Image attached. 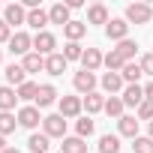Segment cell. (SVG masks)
Here are the masks:
<instances>
[{
  "label": "cell",
  "mask_w": 153,
  "mask_h": 153,
  "mask_svg": "<svg viewBox=\"0 0 153 153\" xmlns=\"http://www.w3.org/2000/svg\"><path fill=\"white\" fill-rule=\"evenodd\" d=\"M153 18V6L150 3H129L126 6V21L129 24H147Z\"/></svg>",
  "instance_id": "obj_1"
},
{
  "label": "cell",
  "mask_w": 153,
  "mask_h": 153,
  "mask_svg": "<svg viewBox=\"0 0 153 153\" xmlns=\"http://www.w3.org/2000/svg\"><path fill=\"white\" fill-rule=\"evenodd\" d=\"M42 132L48 138H66V117L63 114H48L42 120Z\"/></svg>",
  "instance_id": "obj_2"
},
{
  "label": "cell",
  "mask_w": 153,
  "mask_h": 153,
  "mask_svg": "<svg viewBox=\"0 0 153 153\" xmlns=\"http://www.w3.org/2000/svg\"><path fill=\"white\" fill-rule=\"evenodd\" d=\"M54 48H57V39H54V33L42 30V33H36V36H33V51H36V54H42V57H51V54H54Z\"/></svg>",
  "instance_id": "obj_3"
},
{
  "label": "cell",
  "mask_w": 153,
  "mask_h": 153,
  "mask_svg": "<svg viewBox=\"0 0 153 153\" xmlns=\"http://www.w3.org/2000/svg\"><path fill=\"white\" fill-rule=\"evenodd\" d=\"M105 36L114 39V42L129 39V21H126V18H111V21L105 24Z\"/></svg>",
  "instance_id": "obj_4"
},
{
  "label": "cell",
  "mask_w": 153,
  "mask_h": 153,
  "mask_svg": "<svg viewBox=\"0 0 153 153\" xmlns=\"http://www.w3.org/2000/svg\"><path fill=\"white\" fill-rule=\"evenodd\" d=\"M30 48H33V36H27L24 30L12 33V39H9V51H12V54H18V57H27V54H30Z\"/></svg>",
  "instance_id": "obj_5"
},
{
  "label": "cell",
  "mask_w": 153,
  "mask_h": 153,
  "mask_svg": "<svg viewBox=\"0 0 153 153\" xmlns=\"http://www.w3.org/2000/svg\"><path fill=\"white\" fill-rule=\"evenodd\" d=\"M15 117H18V126H24V129H36V126L45 120V117H39V108H36V105H24Z\"/></svg>",
  "instance_id": "obj_6"
},
{
  "label": "cell",
  "mask_w": 153,
  "mask_h": 153,
  "mask_svg": "<svg viewBox=\"0 0 153 153\" xmlns=\"http://www.w3.org/2000/svg\"><path fill=\"white\" fill-rule=\"evenodd\" d=\"M72 84H75V90L78 93H93L96 90V75L93 72H87V69H81V72H75V78H72Z\"/></svg>",
  "instance_id": "obj_7"
},
{
  "label": "cell",
  "mask_w": 153,
  "mask_h": 153,
  "mask_svg": "<svg viewBox=\"0 0 153 153\" xmlns=\"http://www.w3.org/2000/svg\"><path fill=\"white\" fill-rule=\"evenodd\" d=\"M3 21H6L9 27H18V24H27V9H24L21 3H9V6L3 9Z\"/></svg>",
  "instance_id": "obj_8"
},
{
  "label": "cell",
  "mask_w": 153,
  "mask_h": 153,
  "mask_svg": "<svg viewBox=\"0 0 153 153\" xmlns=\"http://www.w3.org/2000/svg\"><path fill=\"white\" fill-rule=\"evenodd\" d=\"M120 99H123V105H129V108H138V105L144 102V87H141V84H126Z\"/></svg>",
  "instance_id": "obj_9"
},
{
  "label": "cell",
  "mask_w": 153,
  "mask_h": 153,
  "mask_svg": "<svg viewBox=\"0 0 153 153\" xmlns=\"http://www.w3.org/2000/svg\"><path fill=\"white\" fill-rule=\"evenodd\" d=\"M81 108H84V99H78V96H63V99H60V114H63L66 120H69V117H78Z\"/></svg>",
  "instance_id": "obj_10"
},
{
  "label": "cell",
  "mask_w": 153,
  "mask_h": 153,
  "mask_svg": "<svg viewBox=\"0 0 153 153\" xmlns=\"http://www.w3.org/2000/svg\"><path fill=\"white\" fill-rule=\"evenodd\" d=\"M54 99H57V87L54 84H39V93H36V108H48V105H54Z\"/></svg>",
  "instance_id": "obj_11"
},
{
  "label": "cell",
  "mask_w": 153,
  "mask_h": 153,
  "mask_svg": "<svg viewBox=\"0 0 153 153\" xmlns=\"http://www.w3.org/2000/svg\"><path fill=\"white\" fill-rule=\"evenodd\" d=\"M117 129H120V135L123 138H138V117H132V114H123L120 120H117Z\"/></svg>",
  "instance_id": "obj_12"
},
{
  "label": "cell",
  "mask_w": 153,
  "mask_h": 153,
  "mask_svg": "<svg viewBox=\"0 0 153 153\" xmlns=\"http://www.w3.org/2000/svg\"><path fill=\"white\" fill-rule=\"evenodd\" d=\"M123 84H126V81H123L120 72H105V75H102V90L111 93V96H117V90H123Z\"/></svg>",
  "instance_id": "obj_13"
},
{
  "label": "cell",
  "mask_w": 153,
  "mask_h": 153,
  "mask_svg": "<svg viewBox=\"0 0 153 153\" xmlns=\"http://www.w3.org/2000/svg\"><path fill=\"white\" fill-rule=\"evenodd\" d=\"M69 12H72V9H69L66 3H54V6L48 9V18H51V24H60V27H66V24L72 21V18H69Z\"/></svg>",
  "instance_id": "obj_14"
},
{
  "label": "cell",
  "mask_w": 153,
  "mask_h": 153,
  "mask_svg": "<svg viewBox=\"0 0 153 153\" xmlns=\"http://www.w3.org/2000/svg\"><path fill=\"white\" fill-rule=\"evenodd\" d=\"M66 66H69V60H66L63 54H57V51H54L51 57H45V72H48V75H63Z\"/></svg>",
  "instance_id": "obj_15"
},
{
  "label": "cell",
  "mask_w": 153,
  "mask_h": 153,
  "mask_svg": "<svg viewBox=\"0 0 153 153\" xmlns=\"http://www.w3.org/2000/svg\"><path fill=\"white\" fill-rule=\"evenodd\" d=\"M84 111H87V117H90V114L105 111V96H102V93H96V90H93V93H87V96H84Z\"/></svg>",
  "instance_id": "obj_16"
},
{
  "label": "cell",
  "mask_w": 153,
  "mask_h": 153,
  "mask_svg": "<svg viewBox=\"0 0 153 153\" xmlns=\"http://www.w3.org/2000/svg\"><path fill=\"white\" fill-rule=\"evenodd\" d=\"M102 60H105V57L99 54V48H87V51H84V57H81V66H84L87 72H96V69L102 66Z\"/></svg>",
  "instance_id": "obj_17"
},
{
  "label": "cell",
  "mask_w": 153,
  "mask_h": 153,
  "mask_svg": "<svg viewBox=\"0 0 153 153\" xmlns=\"http://www.w3.org/2000/svg\"><path fill=\"white\" fill-rule=\"evenodd\" d=\"M27 147H30V153H48V150H51V138H48L45 132H42V135L33 132L30 141H27Z\"/></svg>",
  "instance_id": "obj_18"
},
{
  "label": "cell",
  "mask_w": 153,
  "mask_h": 153,
  "mask_svg": "<svg viewBox=\"0 0 153 153\" xmlns=\"http://www.w3.org/2000/svg\"><path fill=\"white\" fill-rule=\"evenodd\" d=\"M6 81L15 84V87H21V84L27 81V72H24L21 63H9V66H6Z\"/></svg>",
  "instance_id": "obj_19"
},
{
  "label": "cell",
  "mask_w": 153,
  "mask_h": 153,
  "mask_svg": "<svg viewBox=\"0 0 153 153\" xmlns=\"http://www.w3.org/2000/svg\"><path fill=\"white\" fill-rule=\"evenodd\" d=\"M111 18H108V9L102 6V3H93L90 9H87V24H108Z\"/></svg>",
  "instance_id": "obj_20"
},
{
  "label": "cell",
  "mask_w": 153,
  "mask_h": 153,
  "mask_svg": "<svg viewBox=\"0 0 153 153\" xmlns=\"http://www.w3.org/2000/svg\"><path fill=\"white\" fill-rule=\"evenodd\" d=\"M27 24H30L33 30H39V33H42V27H45V24H51V18H48V12H45V9H30V12H27Z\"/></svg>",
  "instance_id": "obj_21"
},
{
  "label": "cell",
  "mask_w": 153,
  "mask_h": 153,
  "mask_svg": "<svg viewBox=\"0 0 153 153\" xmlns=\"http://www.w3.org/2000/svg\"><path fill=\"white\" fill-rule=\"evenodd\" d=\"M63 33H66L69 42H78V39L87 33V21H69V24L63 27Z\"/></svg>",
  "instance_id": "obj_22"
},
{
  "label": "cell",
  "mask_w": 153,
  "mask_h": 153,
  "mask_svg": "<svg viewBox=\"0 0 153 153\" xmlns=\"http://www.w3.org/2000/svg\"><path fill=\"white\" fill-rule=\"evenodd\" d=\"M60 153H87V144H84V138L72 135V138H63V144H60Z\"/></svg>",
  "instance_id": "obj_23"
},
{
  "label": "cell",
  "mask_w": 153,
  "mask_h": 153,
  "mask_svg": "<svg viewBox=\"0 0 153 153\" xmlns=\"http://www.w3.org/2000/svg\"><path fill=\"white\" fill-rule=\"evenodd\" d=\"M21 66H24V72H42V69H45V57L36 54V51H30V54L21 60Z\"/></svg>",
  "instance_id": "obj_24"
},
{
  "label": "cell",
  "mask_w": 153,
  "mask_h": 153,
  "mask_svg": "<svg viewBox=\"0 0 153 153\" xmlns=\"http://www.w3.org/2000/svg\"><path fill=\"white\" fill-rule=\"evenodd\" d=\"M120 75H123L126 84H138V78L144 75V69H141V63H126V66L120 69Z\"/></svg>",
  "instance_id": "obj_25"
},
{
  "label": "cell",
  "mask_w": 153,
  "mask_h": 153,
  "mask_svg": "<svg viewBox=\"0 0 153 153\" xmlns=\"http://www.w3.org/2000/svg\"><path fill=\"white\" fill-rule=\"evenodd\" d=\"M123 108H126V105H123L120 96H108V99H105V114H108V117L120 120V117H123Z\"/></svg>",
  "instance_id": "obj_26"
},
{
  "label": "cell",
  "mask_w": 153,
  "mask_h": 153,
  "mask_svg": "<svg viewBox=\"0 0 153 153\" xmlns=\"http://www.w3.org/2000/svg\"><path fill=\"white\" fill-rule=\"evenodd\" d=\"M15 126H18V117L12 114V111H0V135H9V132H15Z\"/></svg>",
  "instance_id": "obj_27"
},
{
  "label": "cell",
  "mask_w": 153,
  "mask_h": 153,
  "mask_svg": "<svg viewBox=\"0 0 153 153\" xmlns=\"http://www.w3.org/2000/svg\"><path fill=\"white\" fill-rule=\"evenodd\" d=\"M18 102V93L12 87H0V111H12Z\"/></svg>",
  "instance_id": "obj_28"
},
{
  "label": "cell",
  "mask_w": 153,
  "mask_h": 153,
  "mask_svg": "<svg viewBox=\"0 0 153 153\" xmlns=\"http://www.w3.org/2000/svg\"><path fill=\"white\" fill-rule=\"evenodd\" d=\"M114 51H117V54H120L126 63H132V57L138 54V45H135L132 39H123V42H117V48H114Z\"/></svg>",
  "instance_id": "obj_29"
},
{
  "label": "cell",
  "mask_w": 153,
  "mask_h": 153,
  "mask_svg": "<svg viewBox=\"0 0 153 153\" xmlns=\"http://www.w3.org/2000/svg\"><path fill=\"white\" fill-rule=\"evenodd\" d=\"M15 93H18V99H24V102H36L39 84H36V81H24V84H21V87H18Z\"/></svg>",
  "instance_id": "obj_30"
},
{
  "label": "cell",
  "mask_w": 153,
  "mask_h": 153,
  "mask_svg": "<svg viewBox=\"0 0 153 153\" xmlns=\"http://www.w3.org/2000/svg\"><path fill=\"white\" fill-rule=\"evenodd\" d=\"M99 153H120V135H102L99 138Z\"/></svg>",
  "instance_id": "obj_31"
},
{
  "label": "cell",
  "mask_w": 153,
  "mask_h": 153,
  "mask_svg": "<svg viewBox=\"0 0 153 153\" xmlns=\"http://www.w3.org/2000/svg\"><path fill=\"white\" fill-rule=\"evenodd\" d=\"M93 129H96V123H93L90 117L75 120V135H78V138H90V135H93Z\"/></svg>",
  "instance_id": "obj_32"
},
{
  "label": "cell",
  "mask_w": 153,
  "mask_h": 153,
  "mask_svg": "<svg viewBox=\"0 0 153 153\" xmlns=\"http://www.w3.org/2000/svg\"><path fill=\"white\" fill-rule=\"evenodd\" d=\"M102 66H108V72H117V69H123V66H126V60H123V57H120V54H117V51L111 48V51L105 54Z\"/></svg>",
  "instance_id": "obj_33"
},
{
  "label": "cell",
  "mask_w": 153,
  "mask_h": 153,
  "mask_svg": "<svg viewBox=\"0 0 153 153\" xmlns=\"http://www.w3.org/2000/svg\"><path fill=\"white\" fill-rule=\"evenodd\" d=\"M63 57H66V60H81V57H84V48H81L78 42H66V45H63Z\"/></svg>",
  "instance_id": "obj_34"
},
{
  "label": "cell",
  "mask_w": 153,
  "mask_h": 153,
  "mask_svg": "<svg viewBox=\"0 0 153 153\" xmlns=\"http://www.w3.org/2000/svg\"><path fill=\"white\" fill-rule=\"evenodd\" d=\"M132 150H135V153H153V138L138 135V138L132 141Z\"/></svg>",
  "instance_id": "obj_35"
},
{
  "label": "cell",
  "mask_w": 153,
  "mask_h": 153,
  "mask_svg": "<svg viewBox=\"0 0 153 153\" xmlns=\"http://www.w3.org/2000/svg\"><path fill=\"white\" fill-rule=\"evenodd\" d=\"M138 120H153V102L150 99H144L138 105Z\"/></svg>",
  "instance_id": "obj_36"
},
{
  "label": "cell",
  "mask_w": 153,
  "mask_h": 153,
  "mask_svg": "<svg viewBox=\"0 0 153 153\" xmlns=\"http://www.w3.org/2000/svg\"><path fill=\"white\" fill-rule=\"evenodd\" d=\"M141 69H144V75L153 78V54H144V57H141Z\"/></svg>",
  "instance_id": "obj_37"
},
{
  "label": "cell",
  "mask_w": 153,
  "mask_h": 153,
  "mask_svg": "<svg viewBox=\"0 0 153 153\" xmlns=\"http://www.w3.org/2000/svg\"><path fill=\"white\" fill-rule=\"evenodd\" d=\"M9 39H12V27L0 18V42H9Z\"/></svg>",
  "instance_id": "obj_38"
},
{
  "label": "cell",
  "mask_w": 153,
  "mask_h": 153,
  "mask_svg": "<svg viewBox=\"0 0 153 153\" xmlns=\"http://www.w3.org/2000/svg\"><path fill=\"white\" fill-rule=\"evenodd\" d=\"M144 99H150V102H153V81L144 87Z\"/></svg>",
  "instance_id": "obj_39"
},
{
  "label": "cell",
  "mask_w": 153,
  "mask_h": 153,
  "mask_svg": "<svg viewBox=\"0 0 153 153\" xmlns=\"http://www.w3.org/2000/svg\"><path fill=\"white\" fill-rule=\"evenodd\" d=\"M3 150H6V138H3V135H0V153H3Z\"/></svg>",
  "instance_id": "obj_40"
},
{
  "label": "cell",
  "mask_w": 153,
  "mask_h": 153,
  "mask_svg": "<svg viewBox=\"0 0 153 153\" xmlns=\"http://www.w3.org/2000/svg\"><path fill=\"white\" fill-rule=\"evenodd\" d=\"M147 138H153V120H150V126H147Z\"/></svg>",
  "instance_id": "obj_41"
},
{
  "label": "cell",
  "mask_w": 153,
  "mask_h": 153,
  "mask_svg": "<svg viewBox=\"0 0 153 153\" xmlns=\"http://www.w3.org/2000/svg\"><path fill=\"white\" fill-rule=\"evenodd\" d=\"M3 153H21V150H18V147H6Z\"/></svg>",
  "instance_id": "obj_42"
},
{
  "label": "cell",
  "mask_w": 153,
  "mask_h": 153,
  "mask_svg": "<svg viewBox=\"0 0 153 153\" xmlns=\"http://www.w3.org/2000/svg\"><path fill=\"white\" fill-rule=\"evenodd\" d=\"M0 60H3V51H0Z\"/></svg>",
  "instance_id": "obj_43"
}]
</instances>
